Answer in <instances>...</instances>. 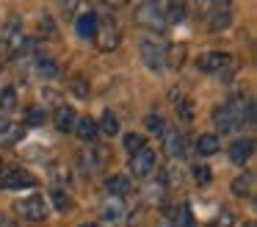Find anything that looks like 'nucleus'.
<instances>
[{
  "label": "nucleus",
  "mask_w": 257,
  "mask_h": 227,
  "mask_svg": "<svg viewBox=\"0 0 257 227\" xmlns=\"http://www.w3.org/2000/svg\"><path fill=\"white\" fill-rule=\"evenodd\" d=\"M213 122L221 133H229L240 125V122H254V103L251 100H243L238 97L235 103H227V105H218L213 111Z\"/></svg>",
  "instance_id": "f257e3e1"
},
{
  "label": "nucleus",
  "mask_w": 257,
  "mask_h": 227,
  "mask_svg": "<svg viewBox=\"0 0 257 227\" xmlns=\"http://www.w3.org/2000/svg\"><path fill=\"white\" fill-rule=\"evenodd\" d=\"M14 210L28 221H42L50 213V208H47L42 194H31V197H25V199H17V202H14Z\"/></svg>",
  "instance_id": "f03ea898"
},
{
  "label": "nucleus",
  "mask_w": 257,
  "mask_h": 227,
  "mask_svg": "<svg viewBox=\"0 0 257 227\" xmlns=\"http://www.w3.org/2000/svg\"><path fill=\"white\" fill-rule=\"evenodd\" d=\"M155 166H158V155H155V149H150V147H144L136 155H130V172H133L136 177H150L152 172H155Z\"/></svg>",
  "instance_id": "7ed1b4c3"
},
{
  "label": "nucleus",
  "mask_w": 257,
  "mask_h": 227,
  "mask_svg": "<svg viewBox=\"0 0 257 227\" xmlns=\"http://www.w3.org/2000/svg\"><path fill=\"white\" fill-rule=\"evenodd\" d=\"M136 20H139L141 25H147V28H155V31H161V28L166 25L163 6H158V3H141L139 11H136Z\"/></svg>",
  "instance_id": "20e7f679"
},
{
  "label": "nucleus",
  "mask_w": 257,
  "mask_h": 227,
  "mask_svg": "<svg viewBox=\"0 0 257 227\" xmlns=\"http://www.w3.org/2000/svg\"><path fill=\"white\" fill-rule=\"evenodd\" d=\"M0 186L3 188H34L36 186V177L28 175V172L23 169H12V172H3V177H0Z\"/></svg>",
  "instance_id": "39448f33"
},
{
  "label": "nucleus",
  "mask_w": 257,
  "mask_h": 227,
  "mask_svg": "<svg viewBox=\"0 0 257 227\" xmlns=\"http://www.w3.org/2000/svg\"><path fill=\"white\" fill-rule=\"evenodd\" d=\"M232 22V9H229V3H216L210 11V17H207V28H210L213 33L224 31V28Z\"/></svg>",
  "instance_id": "423d86ee"
},
{
  "label": "nucleus",
  "mask_w": 257,
  "mask_h": 227,
  "mask_svg": "<svg viewBox=\"0 0 257 227\" xmlns=\"http://www.w3.org/2000/svg\"><path fill=\"white\" fill-rule=\"evenodd\" d=\"M139 53H141V61H144L150 69H161L163 61H166V55H163V47H161V44H155V42H141Z\"/></svg>",
  "instance_id": "0eeeda50"
},
{
  "label": "nucleus",
  "mask_w": 257,
  "mask_h": 227,
  "mask_svg": "<svg viewBox=\"0 0 257 227\" xmlns=\"http://www.w3.org/2000/svg\"><path fill=\"white\" fill-rule=\"evenodd\" d=\"M251 149H254V141L251 138H235L229 144V161L232 164H246L251 158Z\"/></svg>",
  "instance_id": "6e6552de"
},
{
  "label": "nucleus",
  "mask_w": 257,
  "mask_h": 227,
  "mask_svg": "<svg viewBox=\"0 0 257 227\" xmlns=\"http://www.w3.org/2000/svg\"><path fill=\"white\" fill-rule=\"evenodd\" d=\"M229 61L232 58H229L227 53H205L196 61V66H199V72H218V69H224Z\"/></svg>",
  "instance_id": "1a4fd4ad"
},
{
  "label": "nucleus",
  "mask_w": 257,
  "mask_h": 227,
  "mask_svg": "<svg viewBox=\"0 0 257 227\" xmlns=\"http://www.w3.org/2000/svg\"><path fill=\"white\" fill-rule=\"evenodd\" d=\"M75 122H78V116H75V111L69 108V105H58L56 114H53V125H56V130H61V133L75 130Z\"/></svg>",
  "instance_id": "9d476101"
},
{
  "label": "nucleus",
  "mask_w": 257,
  "mask_h": 227,
  "mask_svg": "<svg viewBox=\"0 0 257 227\" xmlns=\"http://www.w3.org/2000/svg\"><path fill=\"white\" fill-rule=\"evenodd\" d=\"M78 36L80 39H94L97 36V28H100V17L94 14V11H86V14L78 17Z\"/></svg>",
  "instance_id": "9b49d317"
},
{
  "label": "nucleus",
  "mask_w": 257,
  "mask_h": 227,
  "mask_svg": "<svg viewBox=\"0 0 257 227\" xmlns=\"http://www.w3.org/2000/svg\"><path fill=\"white\" fill-rule=\"evenodd\" d=\"M97 36H100V50H113L119 44V28L116 22H105L102 28H97Z\"/></svg>",
  "instance_id": "f8f14e48"
},
{
  "label": "nucleus",
  "mask_w": 257,
  "mask_h": 227,
  "mask_svg": "<svg viewBox=\"0 0 257 227\" xmlns=\"http://www.w3.org/2000/svg\"><path fill=\"white\" fill-rule=\"evenodd\" d=\"M130 177L127 175H113V177H108L105 180V188H108V194H113V197H124V194H130Z\"/></svg>",
  "instance_id": "ddd939ff"
},
{
  "label": "nucleus",
  "mask_w": 257,
  "mask_h": 227,
  "mask_svg": "<svg viewBox=\"0 0 257 227\" xmlns=\"http://www.w3.org/2000/svg\"><path fill=\"white\" fill-rule=\"evenodd\" d=\"M20 136H23V127L9 122V119H0V144H3V147L20 141Z\"/></svg>",
  "instance_id": "4468645a"
},
{
  "label": "nucleus",
  "mask_w": 257,
  "mask_h": 227,
  "mask_svg": "<svg viewBox=\"0 0 257 227\" xmlns=\"http://www.w3.org/2000/svg\"><path fill=\"white\" fill-rule=\"evenodd\" d=\"M196 153L199 155H216L218 153V138L213 133H202L196 136Z\"/></svg>",
  "instance_id": "2eb2a0df"
},
{
  "label": "nucleus",
  "mask_w": 257,
  "mask_h": 227,
  "mask_svg": "<svg viewBox=\"0 0 257 227\" xmlns=\"http://www.w3.org/2000/svg\"><path fill=\"white\" fill-rule=\"evenodd\" d=\"M75 133H78V138H83V141H91V138L97 136V122L91 119V116H83V119L75 122Z\"/></svg>",
  "instance_id": "dca6fc26"
},
{
  "label": "nucleus",
  "mask_w": 257,
  "mask_h": 227,
  "mask_svg": "<svg viewBox=\"0 0 257 227\" xmlns=\"http://www.w3.org/2000/svg\"><path fill=\"white\" fill-rule=\"evenodd\" d=\"M166 149H169V155L172 158H180V155L185 153V138H183V133H166Z\"/></svg>",
  "instance_id": "f3484780"
},
{
  "label": "nucleus",
  "mask_w": 257,
  "mask_h": 227,
  "mask_svg": "<svg viewBox=\"0 0 257 227\" xmlns=\"http://www.w3.org/2000/svg\"><path fill=\"white\" fill-rule=\"evenodd\" d=\"M45 105H34V108L25 111V125L28 127H42L45 125Z\"/></svg>",
  "instance_id": "a211bd4d"
},
{
  "label": "nucleus",
  "mask_w": 257,
  "mask_h": 227,
  "mask_svg": "<svg viewBox=\"0 0 257 227\" xmlns=\"http://www.w3.org/2000/svg\"><path fill=\"white\" fill-rule=\"evenodd\" d=\"M97 130H102L105 136H116V133H119V119L111 114V111H105L102 119H100V125H97Z\"/></svg>",
  "instance_id": "6ab92c4d"
},
{
  "label": "nucleus",
  "mask_w": 257,
  "mask_h": 227,
  "mask_svg": "<svg viewBox=\"0 0 257 227\" xmlns=\"http://www.w3.org/2000/svg\"><path fill=\"white\" fill-rule=\"evenodd\" d=\"M229 188H232L235 197H249V194H251V175H240V177H235Z\"/></svg>",
  "instance_id": "aec40b11"
},
{
  "label": "nucleus",
  "mask_w": 257,
  "mask_h": 227,
  "mask_svg": "<svg viewBox=\"0 0 257 227\" xmlns=\"http://www.w3.org/2000/svg\"><path fill=\"white\" fill-rule=\"evenodd\" d=\"M163 11H166V22H183L185 20V3H166L163 6Z\"/></svg>",
  "instance_id": "412c9836"
},
{
  "label": "nucleus",
  "mask_w": 257,
  "mask_h": 227,
  "mask_svg": "<svg viewBox=\"0 0 257 227\" xmlns=\"http://www.w3.org/2000/svg\"><path fill=\"white\" fill-rule=\"evenodd\" d=\"M144 147H147V141H144L141 133H127V136H124V149H127L130 155H136L139 149H144Z\"/></svg>",
  "instance_id": "4be33fe9"
},
{
  "label": "nucleus",
  "mask_w": 257,
  "mask_h": 227,
  "mask_svg": "<svg viewBox=\"0 0 257 227\" xmlns=\"http://www.w3.org/2000/svg\"><path fill=\"white\" fill-rule=\"evenodd\" d=\"M0 108H3V111H14V108H17V92H14L12 86L0 92Z\"/></svg>",
  "instance_id": "5701e85b"
},
{
  "label": "nucleus",
  "mask_w": 257,
  "mask_h": 227,
  "mask_svg": "<svg viewBox=\"0 0 257 227\" xmlns=\"http://www.w3.org/2000/svg\"><path fill=\"white\" fill-rule=\"evenodd\" d=\"M36 69H39V75H45V78H58V66L53 64V58H39V64H36Z\"/></svg>",
  "instance_id": "b1692460"
},
{
  "label": "nucleus",
  "mask_w": 257,
  "mask_h": 227,
  "mask_svg": "<svg viewBox=\"0 0 257 227\" xmlns=\"http://www.w3.org/2000/svg\"><path fill=\"white\" fill-rule=\"evenodd\" d=\"M69 89H72V94H75V97H80V100H86V97H89V83H86L80 75H75V78H72Z\"/></svg>",
  "instance_id": "393cba45"
},
{
  "label": "nucleus",
  "mask_w": 257,
  "mask_h": 227,
  "mask_svg": "<svg viewBox=\"0 0 257 227\" xmlns=\"http://www.w3.org/2000/svg\"><path fill=\"white\" fill-rule=\"evenodd\" d=\"M207 227H235V216L229 210H221V216H216L213 221H207Z\"/></svg>",
  "instance_id": "a878e982"
},
{
  "label": "nucleus",
  "mask_w": 257,
  "mask_h": 227,
  "mask_svg": "<svg viewBox=\"0 0 257 227\" xmlns=\"http://www.w3.org/2000/svg\"><path fill=\"white\" fill-rule=\"evenodd\" d=\"M50 197H53V202H56V208H58V210H67V208H69V197L61 191V188H53Z\"/></svg>",
  "instance_id": "bb28decb"
},
{
  "label": "nucleus",
  "mask_w": 257,
  "mask_h": 227,
  "mask_svg": "<svg viewBox=\"0 0 257 227\" xmlns=\"http://www.w3.org/2000/svg\"><path fill=\"white\" fill-rule=\"evenodd\" d=\"M194 180L199 183V186H205V183H210V169L207 166H194Z\"/></svg>",
  "instance_id": "cd10ccee"
},
{
  "label": "nucleus",
  "mask_w": 257,
  "mask_h": 227,
  "mask_svg": "<svg viewBox=\"0 0 257 227\" xmlns=\"http://www.w3.org/2000/svg\"><path fill=\"white\" fill-rule=\"evenodd\" d=\"M147 127H150V133H163V116L150 114L147 116Z\"/></svg>",
  "instance_id": "c85d7f7f"
},
{
  "label": "nucleus",
  "mask_w": 257,
  "mask_h": 227,
  "mask_svg": "<svg viewBox=\"0 0 257 227\" xmlns=\"http://www.w3.org/2000/svg\"><path fill=\"white\" fill-rule=\"evenodd\" d=\"M191 105H194L191 100H180V105H177L180 116H183L185 122H191V119H194V108H191Z\"/></svg>",
  "instance_id": "c756f323"
},
{
  "label": "nucleus",
  "mask_w": 257,
  "mask_h": 227,
  "mask_svg": "<svg viewBox=\"0 0 257 227\" xmlns=\"http://www.w3.org/2000/svg\"><path fill=\"white\" fill-rule=\"evenodd\" d=\"M119 213H122L119 205H105V208H102V219L105 221H119Z\"/></svg>",
  "instance_id": "7c9ffc66"
},
{
  "label": "nucleus",
  "mask_w": 257,
  "mask_h": 227,
  "mask_svg": "<svg viewBox=\"0 0 257 227\" xmlns=\"http://www.w3.org/2000/svg\"><path fill=\"white\" fill-rule=\"evenodd\" d=\"M78 227H100V224H94V221H83V224H78Z\"/></svg>",
  "instance_id": "2f4dec72"
},
{
  "label": "nucleus",
  "mask_w": 257,
  "mask_h": 227,
  "mask_svg": "<svg viewBox=\"0 0 257 227\" xmlns=\"http://www.w3.org/2000/svg\"><path fill=\"white\" fill-rule=\"evenodd\" d=\"M0 227H17V224H12V221H0Z\"/></svg>",
  "instance_id": "473e14b6"
},
{
  "label": "nucleus",
  "mask_w": 257,
  "mask_h": 227,
  "mask_svg": "<svg viewBox=\"0 0 257 227\" xmlns=\"http://www.w3.org/2000/svg\"><path fill=\"white\" fill-rule=\"evenodd\" d=\"M243 227H257V224H254V221H246V224H243Z\"/></svg>",
  "instance_id": "72a5a7b5"
},
{
  "label": "nucleus",
  "mask_w": 257,
  "mask_h": 227,
  "mask_svg": "<svg viewBox=\"0 0 257 227\" xmlns=\"http://www.w3.org/2000/svg\"><path fill=\"white\" fill-rule=\"evenodd\" d=\"M0 177H3V161H0Z\"/></svg>",
  "instance_id": "f704fd0d"
},
{
  "label": "nucleus",
  "mask_w": 257,
  "mask_h": 227,
  "mask_svg": "<svg viewBox=\"0 0 257 227\" xmlns=\"http://www.w3.org/2000/svg\"><path fill=\"white\" fill-rule=\"evenodd\" d=\"M0 64H3V61H0Z\"/></svg>",
  "instance_id": "c9c22d12"
}]
</instances>
